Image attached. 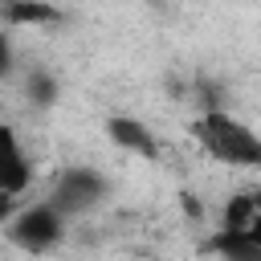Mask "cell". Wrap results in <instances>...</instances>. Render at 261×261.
<instances>
[{
	"mask_svg": "<svg viewBox=\"0 0 261 261\" xmlns=\"http://www.w3.org/2000/svg\"><path fill=\"white\" fill-rule=\"evenodd\" d=\"M192 135L216 163L261 171V135L249 122L232 118L228 110H200L192 122Z\"/></svg>",
	"mask_w": 261,
	"mask_h": 261,
	"instance_id": "1",
	"label": "cell"
},
{
	"mask_svg": "<svg viewBox=\"0 0 261 261\" xmlns=\"http://www.w3.org/2000/svg\"><path fill=\"white\" fill-rule=\"evenodd\" d=\"M65 12L49 0H0V24L4 29H53Z\"/></svg>",
	"mask_w": 261,
	"mask_h": 261,
	"instance_id": "6",
	"label": "cell"
},
{
	"mask_svg": "<svg viewBox=\"0 0 261 261\" xmlns=\"http://www.w3.org/2000/svg\"><path fill=\"white\" fill-rule=\"evenodd\" d=\"M208 253L220 257V261H261V241H253V237L241 232V228L220 224V228L208 237Z\"/></svg>",
	"mask_w": 261,
	"mask_h": 261,
	"instance_id": "7",
	"label": "cell"
},
{
	"mask_svg": "<svg viewBox=\"0 0 261 261\" xmlns=\"http://www.w3.org/2000/svg\"><path fill=\"white\" fill-rule=\"evenodd\" d=\"M33 179V163L16 139V130L8 122H0V192H12V196H24Z\"/></svg>",
	"mask_w": 261,
	"mask_h": 261,
	"instance_id": "4",
	"label": "cell"
},
{
	"mask_svg": "<svg viewBox=\"0 0 261 261\" xmlns=\"http://www.w3.org/2000/svg\"><path fill=\"white\" fill-rule=\"evenodd\" d=\"M24 90H29V102H37V106H53L57 102V77L45 73V69H33Z\"/></svg>",
	"mask_w": 261,
	"mask_h": 261,
	"instance_id": "9",
	"label": "cell"
},
{
	"mask_svg": "<svg viewBox=\"0 0 261 261\" xmlns=\"http://www.w3.org/2000/svg\"><path fill=\"white\" fill-rule=\"evenodd\" d=\"M106 135H110L114 147H122V151H130V155H139V159H159L155 130H151L143 118H135V114H110V118H106Z\"/></svg>",
	"mask_w": 261,
	"mask_h": 261,
	"instance_id": "5",
	"label": "cell"
},
{
	"mask_svg": "<svg viewBox=\"0 0 261 261\" xmlns=\"http://www.w3.org/2000/svg\"><path fill=\"white\" fill-rule=\"evenodd\" d=\"M12 65H16V49H12L8 29L0 24V77H8V73H12Z\"/></svg>",
	"mask_w": 261,
	"mask_h": 261,
	"instance_id": "10",
	"label": "cell"
},
{
	"mask_svg": "<svg viewBox=\"0 0 261 261\" xmlns=\"http://www.w3.org/2000/svg\"><path fill=\"white\" fill-rule=\"evenodd\" d=\"M106 192H110L106 175H98L94 167L73 163V167H61V171H57V179H53V188H49V200H53L65 216H82V212L98 208V204L106 200Z\"/></svg>",
	"mask_w": 261,
	"mask_h": 261,
	"instance_id": "3",
	"label": "cell"
},
{
	"mask_svg": "<svg viewBox=\"0 0 261 261\" xmlns=\"http://www.w3.org/2000/svg\"><path fill=\"white\" fill-rule=\"evenodd\" d=\"M65 212L45 196V200H33V204H20L16 208V216L4 224V237L20 249V253H29V257H41V253H49V249H57L61 245V237H65Z\"/></svg>",
	"mask_w": 261,
	"mask_h": 261,
	"instance_id": "2",
	"label": "cell"
},
{
	"mask_svg": "<svg viewBox=\"0 0 261 261\" xmlns=\"http://www.w3.org/2000/svg\"><path fill=\"white\" fill-rule=\"evenodd\" d=\"M220 224L241 228V232H249L253 241H261V192H241V196H232V200L224 204Z\"/></svg>",
	"mask_w": 261,
	"mask_h": 261,
	"instance_id": "8",
	"label": "cell"
}]
</instances>
